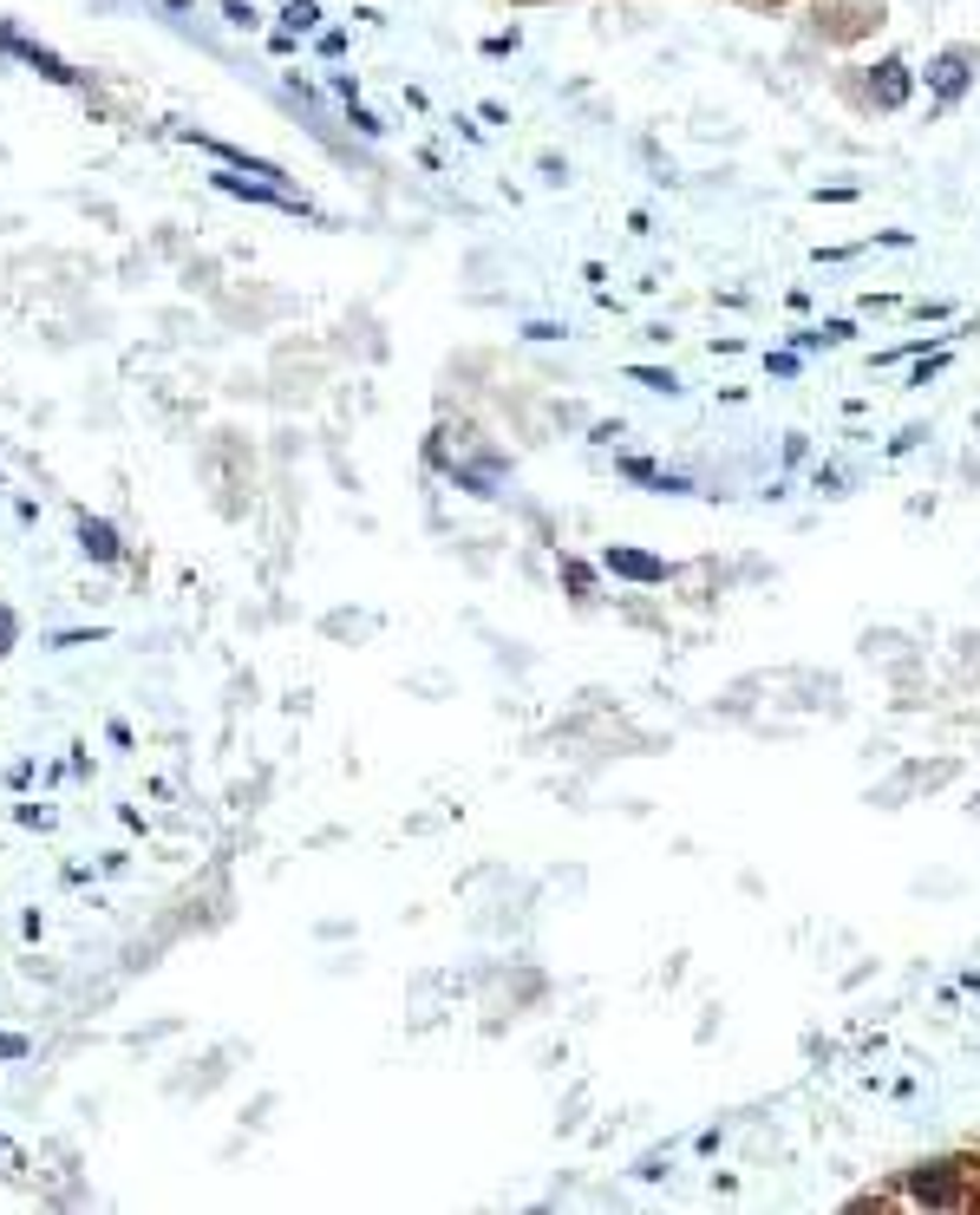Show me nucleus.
Returning a JSON list of instances; mask_svg holds the SVG:
<instances>
[{"mask_svg": "<svg viewBox=\"0 0 980 1215\" xmlns=\"http://www.w3.org/2000/svg\"><path fill=\"white\" fill-rule=\"evenodd\" d=\"M0 46H8V53H20L27 66H40L46 78H59V86H72V78H78V72H72V66L59 59V53H46V46H33V40H20L14 27H0Z\"/></svg>", "mask_w": 980, "mask_h": 1215, "instance_id": "obj_1", "label": "nucleus"}, {"mask_svg": "<svg viewBox=\"0 0 980 1215\" xmlns=\"http://www.w3.org/2000/svg\"><path fill=\"white\" fill-rule=\"evenodd\" d=\"M967 72H974V53H941V59L928 66V86H935L941 99H961V92H967Z\"/></svg>", "mask_w": 980, "mask_h": 1215, "instance_id": "obj_2", "label": "nucleus"}, {"mask_svg": "<svg viewBox=\"0 0 980 1215\" xmlns=\"http://www.w3.org/2000/svg\"><path fill=\"white\" fill-rule=\"evenodd\" d=\"M869 92H876V105H882V112H895V105L909 99V66H903V59H882V66H876V78H869Z\"/></svg>", "mask_w": 980, "mask_h": 1215, "instance_id": "obj_3", "label": "nucleus"}, {"mask_svg": "<svg viewBox=\"0 0 980 1215\" xmlns=\"http://www.w3.org/2000/svg\"><path fill=\"white\" fill-rule=\"evenodd\" d=\"M608 569L628 582H667V562L661 555H640V549H608Z\"/></svg>", "mask_w": 980, "mask_h": 1215, "instance_id": "obj_4", "label": "nucleus"}, {"mask_svg": "<svg viewBox=\"0 0 980 1215\" xmlns=\"http://www.w3.org/2000/svg\"><path fill=\"white\" fill-rule=\"evenodd\" d=\"M78 543H86V555H99V562H118V555H125L118 530H112V523H99V517H78Z\"/></svg>", "mask_w": 980, "mask_h": 1215, "instance_id": "obj_5", "label": "nucleus"}, {"mask_svg": "<svg viewBox=\"0 0 980 1215\" xmlns=\"http://www.w3.org/2000/svg\"><path fill=\"white\" fill-rule=\"evenodd\" d=\"M909 1189H916V1196H922V1202H961V1189H954V1183H948V1176H941V1163H935V1170H922V1176H916V1183H909Z\"/></svg>", "mask_w": 980, "mask_h": 1215, "instance_id": "obj_6", "label": "nucleus"}, {"mask_svg": "<svg viewBox=\"0 0 980 1215\" xmlns=\"http://www.w3.org/2000/svg\"><path fill=\"white\" fill-rule=\"evenodd\" d=\"M314 20H320L314 0H288V8H282V33H314Z\"/></svg>", "mask_w": 980, "mask_h": 1215, "instance_id": "obj_7", "label": "nucleus"}, {"mask_svg": "<svg viewBox=\"0 0 980 1215\" xmlns=\"http://www.w3.org/2000/svg\"><path fill=\"white\" fill-rule=\"evenodd\" d=\"M14 634H20V621H14V608L0 602V661H8V647H14Z\"/></svg>", "mask_w": 980, "mask_h": 1215, "instance_id": "obj_8", "label": "nucleus"}, {"mask_svg": "<svg viewBox=\"0 0 980 1215\" xmlns=\"http://www.w3.org/2000/svg\"><path fill=\"white\" fill-rule=\"evenodd\" d=\"M634 379H640V386H653V392H674V386H680L674 373H653V366H634Z\"/></svg>", "mask_w": 980, "mask_h": 1215, "instance_id": "obj_9", "label": "nucleus"}]
</instances>
